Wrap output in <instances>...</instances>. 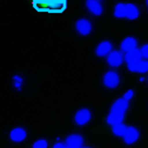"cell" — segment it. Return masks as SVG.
<instances>
[{"label":"cell","instance_id":"cell-1","mask_svg":"<svg viewBox=\"0 0 148 148\" xmlns=\"http://www.w3.org/2000/svg\"><path fill=\"white\" fill-rule=\"evenodd\" d=\"M32 7L38 13H52L61 14L67 11V0H36L32 3Z\"/></svg>","mask_w":148,"mask_h":148},{"label":"cell","instance_id":"cell-2","mask_svg":"<svg viewBox=\"0 0 148 148\" xmlns=\"http://www.w3.org/2000/svg\"><path fill=\"white\" fill-rule=\"evenodd\" d=\"M101 84L107 89H115L121 84V75L116 69H108L101 77Z\"/></svg>","mask_w":148,"mask_h":148},{"label":"cell","instance_id":"cell-3","mask_svg":"<svg viewBox=\"0 0 148 148\" xmlns=\"http://www.w3.org/2000/svg\"><path fill=\"white\" fill-rule=\"evenodd\" d=\"M74 31L80 36H88L93 32V23L86 16H81L74 21Z\"/></svg>","mask_w":148,"mask_h":148},{"label":"cell","instance_id":"cell-4","mask_svg":"<svg viewBox=\"0 0 148 148\" xmlns=\"http://www.w3.org/2000/svg\"><path fill=\"white\" fill-rule=\"evenodd\" d=\"M92 118H93V113H92L90 108L81 107L75 110V113L73 115V121L79 127H85L92 121Z\"/></svg>","mask_w":148,"mask_h":148},{"label":"cell","instance_id":"cell-5","mask_svg":"<svg viewBox=\"0 0 148 148\" xmlns=\"http://www.w3.org/2000/svg\"><path fill=\"white\" fill-rule=\"evenodd\" d=\"M28 136V132L24 126H15L10 129L7 134V138L13 143H21L24 142Z\"/></svg>","mask_w":148,"mask_h":148},{"label":"cell","instance_id":"cell-6","mask_svg":"<svg viewBox=\"0 0 148 148\" xmlns=\"http://www.w3.org/2000/svg\"><path fill=\"white\" fill-rule=\"evenodd\" d=\"M140 131L139 128L135 127V126H132V125H127L126 127V131H125V134L121 138L123 143L125 145H128V146H132L134 143H136L140 139Z\"/></svg>","mask_w":148,"mask_h":148},{"label":"cell","instance_id":"cell-7","mask_svg":"<svg viewBox=\"0 0 148 148\" xmlns=\"http://www.w3.org/2000/svg\"><path fill=\"white\" fill-rule=\"evenodd\" d=\"M123 62H125V54L120 49H114L106 58V64L110 68H119Z\"/></svg>","mask_w":148,"mask_h":148},{"label":"cell","instance_id":"cell-8","mask_svg":"<svg viewBox=\"0 0 148 148\" xmlns=\"http://www.w3.org/2000/svg\"><path fill=\"white\" fill-rule=\"evenodd\" d=\"M114 51L113 48V42L110 40H102L100 41L95 48H94V55L98 58H107V55L110 54Z\"/></svg>","mask_w":148,"mask_h":148},{"label":"cell","instance_id":"cell-9","mask_svg":"<svg viewBox=\"0 0 148 148\" xmlns=\"http://www.w3.org/2000/svg\"><path fill=\"white\" fill-rule=\"evenodd\" d=\"M85 8L93 16H101L103 14V4L100 0H86L84 3Z\"/></svg>","mask_w":148,"mask_h":148},{"label":"cell","instance_id":"cell-10","mask_svg":"<svg viewBox=\"0 0 148 148\" xmlns=\"http://www.w3.org/2000/svg\"><path fill=\"white\" fill-rule=\"evenodd\" d=\"M64 143L68 148H82L85 146V139L79 133H71L65 138Z\"/></svg>","mask_w":148,"mask_h":148},{"label":"cell","instance_id":"cell-11","mask_svg":"<svg viewBox=\"0 0 148 148\" xmlns=\"http://www.w3.org/2000/svg\"><path fill=\"white\" fill-rule=\"evenodd\" d=\"M136 48H139V40L133 35H128L126 38H123L120 42V46H119V49L123 54L131 52L133 49H136Z\"/></svg>","mask_w":148,"mask_h":148},{"label":"cell","instance_id":"cell-12","mask_svg":"<svg viewBox=\"0 0 148 148\" xmlns=\"http://www.w3.org/2000/svg\"><path fill=\"white\" fill-rule=\"evenodd\" d=\"M129 109V102L126 101L123 98H118L116 100H114L109 107V112H114V113H120V114H125L128 112Z\"/></svg>","mask_w":148,"mask_h":148},{"label":"cell","instance_id":"cell-13","mask_svg":"<svg viewBox=\"0 0 148 148\" xmlns=\"http://www.w3.org/2000/svg\"><path fill=\"white\" fill-rule=\"evenodd\" d=\"M127 69L131 73H138V74H146L148 73V60H140L138 62L128 64L126 65Z\"/></svg>","mask_w":148,"mask_h":148},{"label":"cell","instance_id":"cell-14","mask_svg":"<svg viewBox=\"0 0 148 148\" xmlns=\"http://www.w3.org/2000/svg\"><path fill=\"white\" fill-rule=\"evenodd\" d=\"M141 11L136 4L126 3V19L128 20H136L140 16Z\"/></svg>","mask_w":148,"mask_h":148},{"label":"cell","instance_id":"cell-15","mask_svg":"<svg viewBox=\"0 0 148 148\" xmlns=\"http://www.w3.org/2000/svg\"><path fill=\"white\" fill-rule=\"evenodd\" d=\"M140 60H142V55H141V52H140L139 48L133 49V51H131V52H128V53L125 54V62H126V65L133 64V62H138Z\"/></svg>","mask_w":148,"mask_h":148},{"label":"cell","instance_id":"cell-16","mask_svg":"<svg viewBox=\"0 0 148 148\" xmlns=\"http://www.w3.org/2000/svg\"><path fill=\"white\" fill-rule=\"evenodd\" d=\"M113 16L115 19H125L126 18V3H118L114 5Z\"/></svg>","mask_w":148,"mask_h":148},{"label":"cell","instance_id":"cell-17","mask_svg":"<svg viewBox=\"0 0 148 148\" xmlns=\"http://www.w3.org/2000/svg\"><path fill=\"white\" fill-rule=\"evenodd\" d=\"M126 127L127 125L125 123H119V125H115V126H112L110 127V131H112V134L116 138H122L123 134H125V131H126Z\"/></svg>","mask_w":148,"mask_h":148},{"label":"cell","instance_id":"cell-18","mask_svg":"<svg viewBox=\"0 0 148 148\" xmlns=\"http://www.w3.org/2000/svg\"><path fill=\"white\" fill-rule=\"evenodd\" d=\"M31 148H48V141L45 138H39L33 141Z\"/></svg>","mask_w":148,"mask_h":148},{"label":"cell","instance_id":"cell-19","mask_svg":"<svg viewBox=\"0 0 148 148\" xmlns=\"http://www.w3.org/2000/svg\"><path fill=\"white\" fill-rule=\"evenodd\" d=\"M12 81H13V87L15 89H21L23 88V84H24V78L19 74H15L12 78Z\"/></svg>","mask_w":148,"mask_h":148},{"label":"cell","instance_id":"cell-20","mask_svg":"<svg viewBox=\"0 0 148 148\" xmlns=\"http://www.w3.org/2000/svg\"><path fill=\"white\" fill-rule=\"evenodd\" d=\"M140 52H141V55H142V59L143 60H148V42L141 45L139 47Z\"/></svg>","mask_w":148,"mask_h":148},{"label":"cell","instance_id":"cell-21","mask_svg":"<svg viewBox=\"0 0 148 148\" xmlns=\"http://www.w3.org/2000/svg\"><path fill=\"white\" fill-rule=\"evenodd\" d=\"M133 97H134V89H127L125 93L122 94V97L121 98H123L126 101H128V102H131V100L133 99Z\"/></svg>","mask_w":148,"mask_h":148},{"label":"cell","instance_id":"cell-22","mask_svg":"<svg viewBox=\"0 0 148 148\" xmlns=\"http://www.w3.org/2000/svg\"><path fill=\"white\" fill-rule=\"evenodd\" d=\"M52 148H68V147L64 143V141H57L52 146Z\"/></svg>","mask_w":148,"mask_h":148},{"label":"cell","instance_id":"cell-23","mask_svg":"<svg viewBox=\"0 0 148 148\" xmlns=\"http://www.w3.org/2000/svg\"><path fill=\"white\" fill-rule=\"evenodd\" d=\"M145 80H146V79H145L143 77H141V78H139V81H140V82H143Z\"/></svg>","mask_w":148,"mask_h":148},{"label":"cell","instance_id":"cell-24","mask_svg":"<svg viewBox=\"0 0 148 148\" xmlns=\"http://www.w3.org/2000/svg\"><path fill=\"white\" fill-rule=\"evenodd\" d=\"M146 7H147V12H148V0L146 1Z\"/></svg>","mask_w":148,"mask_h":148},{"label":"cell","instance_id":"cell-25","mask_svg":"<svg viewBox=\"0 0 148 148\" xmlns=\"http://www.w3.org/2000/svg\"><path fill=\"white\" fill-rule=\"evenodd\" d=\"M82 148H92V147H90V146H84Z\"/></svg>","mask_w":148,"mask_h":148},{"label":"cell","instance_id":"cell-26","mask_svg":"<svg viewBox=\"0 0 148 148\" xmlns=\"http://www.w3.org/2000/svg\"><path fill=\"white\" fill-rule=\"evenodd\" d=\"M147 81H148V78H147Z\"/></svg>","mask_w":148,"mask_h":148}]
</instances>
